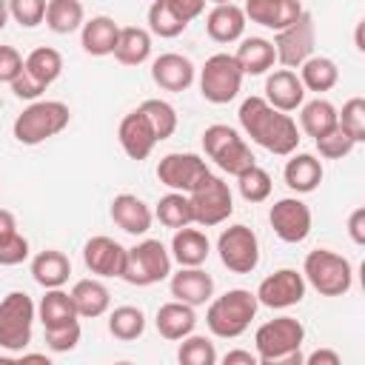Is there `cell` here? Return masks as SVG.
Returning a JSON list of instances; mask_svg holds the SVG:
<instances>
[{
    "label": "cell",
    "mask_w": 365,
    "mask_h": 365,
    "mask_svg": "<svg viewBox=\"0 0 365 365\" xmlns=\"http://www.w3.org/2000/svg\"><path fill=\"white\" fill-rule=\"evenodd\" d=\"M37 319V305L26 291H11L0 299V348L9 354H23L31 342V328Z\"/></svg>",
    "instance_id": "6"
},
{
    "label": "cell",
    "mask_w": 365,
    "mask_h": 365,
    "mask_svg": "<svg viewBox=\"0 0 365 365\" xmlns=\"http://www.w3.org/2000/svg\"><path fill=\"white\" fill-rule=\"evenodd\" d=\"M245 11L237 3H217L205 17V31L214 43H234L245 31Z\"/></svg>",
    "instance_id": "23"
},
{
    "label": "cell",
    "mask_w": 365,
    "mask_h": 365,
    "mask_svg": "<svg viewBox=\"0 0 365 365\" xmlns=\"http://www.w3.org/2000/svg\"><path fill=\"white\" fill-rule=\"evenodd\" d=\"M23 71V54L14 46H0V83H11Z\"/></svg>",
    "instance_id": "49"
},
{
    "label": "cell",
    "mask_w": 365,
    "mask_h": 365,
    "mask_svg": "<svg viewBox=\"0 0 365 365\" xmlns=\"http://www.w3.org/2000/svg\"><path fill=\"white\" fill-rule=\"evenodd\" d=\"M117 137H120L123 151H125L131 160H137V163H140V160H145V157L154 151V145H157V134H154V128H151L148 117H145L140 108L128 111V114L120 120Z\"/></svg>",
    "instance_id": "16"
},
{
    "label": "cell",
    "mask_w": 365,
    "mask_h": 365,
    "mask_svg": "<svg viewBox=\"0 0 365 365\" xmlns=\"http://www.w3.org/2000/svg\"><path fill=\"white\" fill-rule=\"evenodd\" d=\"M26 257H29V240L20 231L0 240V265H20Z\"/></svg>",
    "instance_id": "47"
},
{
    "label": "cell",
    "mask_w": 365,
    "mask_h": 365,
    "mask_svg": "<svg viewBox=\"0 0 365 365\" xmlns=\"http://www.w3.org/2000/svg\"><path fill=\"white\" fill-rule=\"evenodd\" d=\"M117 34H120V26L111 17L97 14V17H91V20H86L80 26V46L91 57H106V54L114 51Z\"/></svg>",
    "instance_id": "25"
},
{
    "label": "cell",
    "mask_w": 365,
    "mask_h": 365,
    "mask_svg": "<svg viewBox=\"0 0 365 365\" xmlns=\"http://www.w3.org/2000/svg\"><path fill=\"white\" fill-rule=\"evenodd\" d=\"M23 68L48 88L63 74V54L51 46H40V48L29 51V57H23Z\"/></svg>",
    "instance_id": "36"
},
{
    "label": "cell",
    "mask_w": 365,
    "mask_h": 365,
    "mask_svg": "<svg viewBox=\"0 0 365 365\" xmlns=\"http://www.w3.org/2000/svg\"><path fill=\"white\" fill-rule=\"evenodd\" d=\"M9 86H11V91H14L17 100H40V94L46 91V86H43L37 77H31L26 68H23Z\"/></svg>",
    "instance_id": "48"
},
{
    "label": "cell",
    "mask_w": 365,
    "mask_h": 365,
    "mask_svg": "<svg viewBox=\"0 0 365 365\" xmlns=\"http://www.w3.org/2000/svg\"><path fill=\"white\" fill-rule=\"evenodd\" d=\"M205 174H211L205 160L191 151H171L157 163V180L165 188L182 191V194H191Z\"/></svg>",
    "instance_id": "13"
},
{
    "label": "cell",
    "mask_w": 365,
    "mask_h": 365,
    "mask_svg": "<svg viewBox=\"0 0 365 365\" xmlns=\"http://www.w3.org/2000/svg\"><path fill=\"white\" fill-rule=\"evenodd\" d=\"M154 217L165 225V228H185L194 222V211H191V200L188 194L182 191H168L165 197H160L157 208H154Z\"/></svg>",
    "instance_id": "37"
},
{
    "label": "cell",
    "mask_w": 365,
    "mask_h": 365,
    "mask_svg": "<svg viewBox=\"0 0 365 365\" xmlns=\"http://www.w3.org/2000/svg\"><path fill=\"white\" fill-rule=\"evenodd\" d=\"M242 77L245 74L234 60V54H225V51L211 54L200 68V94L214 106L231 103L242 88Z\"/></svg>",
    "instance_id": "9"
},
{
    "label": "cell",
    "mask_w": 365,
    "mask_h": 365,
    "mask_svg": "<svg viewBox=\"0 0 365 365\" xmlns=\"http://www.w3.org/2000/svg\"><path fill=\"white\" fill-rule=\"evenodd\" d=\"M234 60L240 63L242 74H265L274 63H277V54H274V43L265 40V37H245L240 46H237V54Z\"/></svg>",
    "instance_id": "31"
},
{
    "label": "cell",
    "mask_w": 365,
    "mask_h": 365,
    "mask_svg": "<svg viewBox=\"0 0 365 365\" xmlns=\"http://www.w3.org/2000/svg\"><path fill=\"white\" fill-rule=\"evenodd\" d=\"M108 331L111 336L123 339V342H131L137 336H143L145 331V314L134 305H120L108 314Z\"/></svg>",
    "instance_id": "38"
},
{
    "label": "cell",
    "mask_w": 365,
    "mask_h": 365,
    "mask_svg": "<svg viewBox=\"0 0 365 365\" xmlns=\"http://www.w3.org/2000/svg\"><path fill=\"white\" fill-rule=\"evenodd\" d=\"M354 145H356V143L351 140L348 131L339 128V123H336L328 134L317 137V151H319L325 160H342V157H348V154L354 151Z\"/></svg>",
    "instance_id": "44"
},
{
    "label": "cell",
    "mask_w": 365,
    "mask_h": 365,
    "mask_svg": "<svg viewBox=\"0 0 365 365\" xmlns=\"http://www.w3.org/2000/svg\"><path fill=\"white\" fill-rule=\"evenodd\" d=\"M185 29H188V26L168 9L165 0H154V3L148 6V31H151V34H157V37H163V40H171V37H180Z\"/></svg>",
    "instance_id": "40"
},
{
    "label": "cell",
    "mask_w": 365,
    "mask_h": 365,
    "mask_svg": "<svg viewBox=\"0 0 365 365\" xmlns=\"http://www.w3.org/2000/svg\"><path fill=\"white\" fill-rule=\"evenodd\" d=\"M299 80L305 86V91H331L336 83H339V68L331 57H308L302 66H299Z\"/></svg>",
    "instance_id": "33"
},
{
    "label": "cell",
    "mask_w": 365,
    "mask_h": 365,
    "mask_svg": "<svg viewBox=\"0 0 365 365\" xmlns=\"http://www.w3.org/2000/svg\"><path fill=\"white\" fill-rule=\"evenodd\" d=\"M265 103L277 111H297L305 103V86L294 68H279L265 77Z\"/></svg>",
    "instance_id": "19"
},
{
    "label": "cell",
    "mask_w": 365,
    "mask_h": 365,
    "mask_svg": "<svg viewBox=\"0 0 365 365\" xmlns=\"http://www.w3.org/2000/svg\"><path fill=\"white\" fill-rule=\"evenodd\" d=\"M291 160L285 163V185L297 194H311L322 182V163L314 154H288Z\"/></svg>",
    "instance_id": "27"
},
{
    "label": "cell",
    "mask_w": 365,
    "mask_h": 365,
    "mask_svg": "<svg viewBox=\"0 0 365 365\" xmlns=\"http://www.w3.org/2000/svg\"><path fill=\"white\" fill-rule=\"evenodd\" d=\"M68 274H71V262L63 251L46 248L31 259V277L43 288H63L68 282Z\"/></svg>",
    "instance_id": "30"
},
{
    "label": "cell",
    "mask_w": 365,
    "mask_h": 365,
    "mask_svg": "<svg viewBox=\"0 0 365 365\" xmlns=\"http://www.w3.org/2000/svg\"><path fill=\"white\" fill-rule=\"evenodd\" d=\"M46 6L48 0H9V17L26 29H34L46 20Z\"/></svg>",
    "instance_id": "45"
},
{
    "label": "cell",
    "mask_w": 365,
    "mask_h": 365,
    "mask_svg": "<svg viewBox=\"0 0 365 365\" xmlns=\"http://www.w3.org/2000/svg\"><path fill=\"white\" fill-rule=\"evenodd\" d=\"M217 251H220V262L234 271V274H251L257 265H259V240L257 234L237 222V225H228L220 240H217Z\"/></svg>",
    "instance_id": "12"
},
{
    "label": "cell",
    "mask_w": 365,
    "mask_h": 365,
    "mask_svg": "<svg viewBox=\"0 0 365 365\" xmlns=\"http://www.w3.org/2000/svg\"><path fill=\"white\" fill-rule=\"evenodd\" d=\"M37 317L43 322V328H57V325H66V322H74L77 319V308H74V299L68 291L63 288H46L40 305H37Z\"/></svg>",
    "instance_id": "32"
},
{
    "label": "cell",
    "mask_w": 365,
    "mask_h": 365,
    "mask_svg": "<svg viewBox=\"0 0 365 365\" xmlns=\"http://www.w3.org/2000/svg\"><path fill=\"white\" fill-rule=\"evenodd\" d=\"M165 3H168V9L188 26L191 20H197V17L205 11V3H208V0H165Z\"/></svg>",
    "instance_id": "50"
},
{
    "label": "cell",
    "mask_w": 365,
    "mask_h": 365,
    "mask_svg": "<svg viewBox=\"0 0 365 365\" xmlns=\"http://www.w3.org/2000/svg\"><path fill=\"white\" fill-rule=\"evenodd\" d=\"M302 277L322 297H342L354 285V268H351V262L342 254L328 251V248H317V251H308L305 254Z\"/></svg>",
    "instance_id": "5"
},
{
    "label": "cell",
    "mask_w": 365,
    "mask_h": 365,
    "mask_svg": "<svg viewBox=\"0 0 365 365\" xmlns=\"http://www.w3.org/2000/svg\"><path fill=\"white\" fill-rule=\"evenodd\" d=\"M208 237L200 231V228H177L174 237H171V259L180 262V265H202L208 259Z\"/></svg>",
    "instance_id": "29"
},
{
    "label": "cell",
    "mask_w": 365,
    "mask_h": 365,
    "mask_svg": "<svg viewBox=\"0 0 365 365\" xmlns=\"http://www.w3.org/2000/svg\"><path fill=\"white\" fill-rule=\"evenodd\" d=\"M202 148L217 163V168L225 171V174H234L237 177L248 165H254V154H251L248 143L231 125H222V123L208 125L202 131Z\"/></svg>",
    "instance_id": "8"
},
{
    "label": "cell",
    "mask_w": 365,
    "mask_h": 365,
    "mask_svg": "<svg viewBox=\"0 0 365 365\" xmlns=\"http://www.w3.org/2000/svg\"><path fill=\"white\" fill-rule=\"evenodd\" d=\"M257 294L248 288H231L220 297L208 299V311H205V325L214 336L220 339H237L248 331L251 319L257 317Z\"/></svg>",
    "instance_id": "3"
},
{
    "label": "cell",
    "mask_w": 365,
    "mask_h": 365,
    "mask_svg": "<svg viewBox=\"0 0 365 365\" xmlns=\"http://www.w3.org/2000/svg\"><path fill=\"white\" fill-rule=\"evenodd\" d=\"M336 123H339L342 131L351 134V140L356 145L365 143V100L362 97H351L342 106V111H336Z\"/></svg>",
    "instance_id": "43"
},
{
    "label": "cell",
    "mask_w": 365,
    "mask_h": 365,
    "mask_svg": "<svg viewBox=\"0 0 365 365\" xmlns=\"http://www.w3.org/2000/svg\"><path fill=\"white\" fill-rule=\"evenodd\" d=\"M14 231H17V220H14V214L6 211V208H0V240L9 237V234H14Z\"/></svg>",
    "instance_id": "54"
},
{
    "label": "cell",
    "mask_w": 365,
    "mask_h": 365,
    "mask_svg": "<svg viewBox=\"0 0 365 365\" xmlns=\"http://www.w3.org/2000/svg\"><path fill=\"white\" fill-rule=\"evenodd\" d=\"M348 234L356 245H365V208H354L348 217Z\"/></svg>",
    "instance_id": "51"
},
{
    "label": "cell",
    "mask_w": 365,
    "mask_h": 365,
    "mask_svg": "<svg viewBox=\"0 0 365 365\" xmlns=\"http://www.w3.org/2000/svg\"><path fill=\"white\" fill-rule=\"evenodd\" d=\"M317 46V26H314V14L302 11L291 26L279 29L274 37V54L285 68H299Z\"/></svg>",
    "instance_id": "11"
},
{
    "label": "cell",
    "mask_w": 365,
    "mask_h": 365,
    "mask_svg": "<svg viewBox=\"0 0 365 365\" xmlns=\"http://www.w3.org/2000/svg\"><path fill=\"white\" fill-rule=\"evenodd\" d=\"M71 299H74V308H77V317H86V319H94V317H103L111 305V294L106 288L103 279L97 277H88V279H77L74 288L68 291Z\"/></svg>",
    "instance_id": "26"
},
{
    "label": "cell",
    "mask_w": 365,
    "mask_h": 365,
    "mask_svg": "<svg viewBox=\"0 0 365 365\" xmlns=\"http://www.w3.org/2000/svg\"><path fill=\"white\" fill-rule=\"evenodd\" d=\"M242 11H245V20L262 29L279 31L291 26L305 9H302V0H245Z\"/></svg>",
    "instance_id": "18"
},
{
    "label": "cell",
    "mask_w": 365,
    "mask_h": 365,
    "mask_svg": "<svg viewBox=\"0 0 365 365\" xmlns=\"http://www.w3.org/2000/svg\"><path fill=\"white\" fill-rule=\"evenodd\" d=\"M140 111L148 117L154 134H157V143L160 140H168L174 131H177V111L171 103L160 100V97H151V100H143L140 103Z\"/></svg>",
    "instance_id": "39"
},
{
    "label": "cell",
    "mask_w": 365,
    "mask_h": 365,
    "mask_svg": "<svg viewBox=\"0 0 365 365\" xmlns=\"http://www.w3.org/2000/svg\"><path fill=\"white\" fill-rule=\"evenodd\" d=\"M46 331V345L54 351V354H68L77 348L80 342V322H66V325H57V328H43Z\"/></svg>",
    "instance_id": "46"
},
{
    "label": "cell",
    "mask_w": 365,
    "mask_h": 365,
    "mask_svg": "<svg viewBox=\"0 0 365 365\" xmlns=\"http://www.w3.org/2000/svg\"><path fill=\"white\" fill-rule=\"evenodd\" d=\"M268 222L282 242L297 245L311 234V208L297 197H282L271 205Z\"/></svg>",
    "instance_id": "15"
},
{
    "label": "cell",
    "mask_w": 365,
    "mask_h": 365,
    "mask_svg": "<svg viewBox=\"0 0 365 365\" xmlns=\"http://www.w3.org/2000/svg\"><path fill=\"white\" fill-rule=\"evenodd\" d=\"M302 342H305V328L299 319H294V317L268 319L254 334L257 362H262V365H299L302 362V351H299Z\"/></svg>",
    "instance_id": "2"
},
{
    "label": "cell",
    "mask_w": 365,
    "mask_h": 365,
    "mask_svg": "<svg viewBox=\"0 0 365 365\" xmlns=\"http://www.w3.org/2000/svg\"><path fill=\"white\" fill-rule=\"evenodd\" d=\"M54 34H71L86 23V11L80 0H48L46 6V20H43Z\"/></svg>",
    "instance_id": "35"
},
{
    "label": "cell",
    "mask_w": 365,
    "mask_h": 365,
    "mask_svg": "<svg viewBox=\"0 0 365 365\" xmlns=\"http://www.w3.org/2000/svg\"><path fill=\"white\" fill-rule=\"evenodd\" d=\"M211 3H214V6H217V3H234V0H211Z\"/></svg>",
    "instance_id": "56"
},
{
    "label": "cell",
    "mask_w": 365,
    "mask_h": 365,
    "mask_svg": "<svg viewBox=\"0 0 365 365\" xmlns=\"http://www.w3.org/2000/svg\"><path fill=\"white\" fill-rule=\"evenodd\" d=\"M171 251H165V245L160 240H143L134 248L125 251V265L120 279H125L128 285H154L163 282L165 277H171Z\"/></svg>",
    "instance_id": "7"
},
{
    "label": "cell",
    "mask_w": 365,
    "mask_h": 365,
    "mask_svg": "<svg viewBox=\"0 0 365 365\" xmlns=\"http://www.w3.org/2000/svg\"><path fill=\"white\" fill-rule=\"evenodd\" d=\"M237 117H240L242 131L265 151L279 154V157H288L297 151V145H299L297 123L291 120V114L268 106L265 97H245Z\"/></svg>",
    "instance_id": "1"
},
{
    "label": "cell",
    "mask_w": 365,
    "mask_h": 365,
    "mask_svg": "<svg viewBox=\"0 0 365 365\" xmlns=\"http://www.w3.org/2000/svg\"><path fill=\"white\" fill-rule=\"evenodd\" d=\"M154 325H157L160 336H165V339H171V342H180L182 336L194 334V325H197L194 305H185V302H180V299L163 302V305L157 308Z\"/></svg>",
    "instance_id": "24"
},
{
    "label": "cell",
    "mask_w": 365,
    "mask_h": 365,
    "mask_svg": "<svg viewBox=\"0 0 365 365\" xmlns=\"http://www.w3.org/2000/svg\"><path fill=\"white\" fill-rule=\"evenodd\" d=\"M305 365H339V354L331 351V348H317L314 354L302 356Z\"/></svg>",
    "instance_id": "52"
},
{
    "label": "cell",
    "mask_w": 365,
    "mask_h": 365,
    "mask_svg": "<svg viewBox=\"0 0 365 365\" xmlns=\"http://www.w3.org/2000/svg\"><path fill=\"white\" fill-rule=\"evenodd\" d=\"M197 77V68L188 57L177 54V51H165L160 57H154L151 63V80L163 88V91H185Z\"/></svg>",
    "instance_id": "20"
},
{
    "label": "cell",
    "mask_w": 365,
    "mask_h": 365,
    "mask_svg": "<svg viewBox=\"0 0 365 365\" xmlns=\"http://www.w3.org/2000/svg\"><path fill=\"white\" fill-rule=\"evenodd\" d=\"M191 200V211H194V222L202 225V228H211V225H220L225 222L231 214H234V197H231V188L222 177L217 174H205L200 180V185L188 194Z\"/></svg>",
    "instance_id": "10"
},
{
    "label": "cell",
    "mask_w": 365,
    "mask_h": 365,
    "mask_svg": "<svg viewBox=\"0 0 365 365\" xmlns=\"http://www.w3.org/2000/svg\"><path fill=\"white\" fill-rule=\"evenodd\" d=\"M222 362H225V365H257V354L242 351V348H234V351H228V354L222 356Z\"/></svg>",
    "instance_id": "53"
},
{
    "label": "cell",
    "mask_w": 365,
    "mask_h": 365,
    "mask_svg": "<svg viewBox=\"0 0 365 365\" xmlns=\"http://www.w3.org/2000/svg\"><path fill=\"white\" fill-rule=\"evenodd\" d=\"M171 297L185 305H205L214 297V279L200 265H180L177 274H171Z\"/></svg>",
    "instance_id": "21"
},
{
    "label": "cell",
    "mask_w": 365,
    "mask_h": 365,
    "mask_svg": "<svg viewBox=\"0 0 365 365\" xmlns=\"http://www.w3.org/2000/svg\"><path fill=\"white\" fill-rule=\"evenodd\" d=\"M111 220L117 228H123L131 237H143L151 228L154 211L137 197V194H117L111 200Z\"/></svg>",
    "instance_id": "22"
},
{
    "label": "cell",
    "mask_w": 365,
    "mask_h": 365,
    "mask_svg": "<svg viewBox=\"0 0 365 365\" xmlns=\"http://www.w3.org/2000/svg\"><path fill=\"white\" fill-rule=\"evenodd\" d=\"M125 251L128 248H123L117 240L100 234L83 245V262L97 277H120L125 265Z\"/></svg>",
    "instance_id": "17"
},
{
    "label": "cell",
    "mask_w": 365,
    "mask_h": 365,
    "mask_svg": "<svg viewBox=\"0 0 365 365\" xmlns=\"http://www.w3.org/2000/svg\"><path fill=\"white\" fill-rule=\"evenodd\" d=\"M71 120V111L60 100H31L14 120L11 131L20 145H40L60 134Z\"/></svg>",
    "instance_id": "4"
},
{
    "label": "cell",
    "mask_w": 365,
    "mask_h": 365,
    "mask_svg": "<svg viewBox=\"0 0 365 365\" xmlns=\"http://www.w3.org/2000/svg\"><path fill=\"white\" fill-rule=\"evenodd\" d=\"M237 185H240L242 200H248V202H265L271 197V185L274 182H271V174L254 163L242 174H237Z\"/></svg>",
    "instance_id": "41"
},
{
    "label": "cell",
    "mask_w": 365,
    "mask_h": 365,
    "mask_svg": "<svg viewBox=\"0 0 365 365\" xmlns=\"http://www.w3.org/2000/svg\"><path fill=\"white\" fill-rule=\"evenodd\" d=\"M9 23V0H0V31L6 29Z\"/></svg>",
    "instance_id": "55"
},
{
    "label": "cell",
    "mask_w": 365,
    "mask_h": 365,
    "mask_svg": "<svg viewBox=\"0 0 365 365\" xmlns=\"http://www.w3.org/2000/svg\"><path fill=\"white\" fill-rule=\"evenodd\" d=\"M120 66H140L151 57V31L140 26H120L117 46L111 51Z\"/></svg>",
    "instance_id": "28"
},
{
    "label": "cell",
    "mask_w": 365,
    "mask_h": 365,
    "mask_svg": "<svg viewBox=\"0 0 365 365\" xmlns=\"http://www.w3.org/2000/svg\"><path fill=\"white\" fill-rule=\"evenodd\" d=\"M177 359H180V365H214L217 362V348L208 336L188 334V336L180 339Z\"/></svg>",
    "instance_id": "42"
},
{
    "label": "cell",
    "mask_w": 365,
    "mask_h": 365,
    "mask_svg": "<svg viewBox=\"0 0 365 365\" xmlns=\"http://www.w3.org/2000/svg\"><path fill=\"white\" fill-rule=\"evenodd\" d=\"M305 277L302 271H294V268H279L274 274H268L259 285H257V302L265 305V308H274V311H282V308H291V305H299L302 297H305Z\"/></svg>",
    "instance_id": "14"
},
{
    "label": "cell",
    "mask_w": 365,
    "mask_h": 365,
    "mask_svg": "<svg viewBox=\"0 0 365 365\" xmlns=\"http://www.w3.org/2000/svg\"><path fill=\"white\" fill-rule=\"evenodd\" d=\"M299 125L314 140L322 137V134H328L336 125V106L328 103V100H322V97H317L311 103H302L299 106Z\"/></svg>",
    "instance_id": "34"
}]
</instances>
